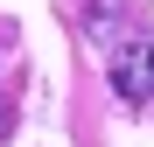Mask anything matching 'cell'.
I'll return each mask as SVG.
<instances>
[{
  "label": "cell",
  "mask_w": 154,
  "mask_h": 147,
  "mask_svg": "<svg viewBox=\"0 0 154 147\" xmlns=\"http://www.w3.org/2000/svg\"><path fill=\"white\" fill-rule=\"evenodd\" d=\"M112 98L119 105H154V35H126L112 49Z\"/></svg>",
  "instance_id": "6da1fadb"
},
{
  "label": "cell",
  "mask_w": 154,
  "mask_h": 147,
  "mask_svg": "<svg viewBox=\"0 0 154 147\" xmlns=\"http://www.w3.org/2000/svg\"><path fill=\"white\" fill-rule=\"evenodd\" d=\"M119 14H126V0H91V14H84V28H91L98 42H112V35H119Z\"/></svg>",
  "instance_id": "7a4b0ae2"
},
{
  "label": "cell",
  "mask_w": 154,
  "mask_h": 147,
  "mask_svg": "<svg viewBox=\"0 0 154 147\" xmlns=\"http://www.w3.org/2000/svg\"><path fill=\"white\" fill-rule=\"evenodd\" d=\"M14 133V105H0V140H7Z\"/></svg>",
  "instance_id": "3957f363"
}]
</instances>
